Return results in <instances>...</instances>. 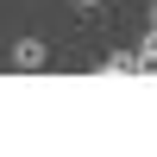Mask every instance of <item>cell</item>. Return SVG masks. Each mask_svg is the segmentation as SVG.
Segmentation results:
<instances>
[{
    "instance_id": "2",
    "label": "cell",
    "mask_w": 157,
    "mask_h": 157,
    "mask_svg": "<svg viewBox=\"0 0 157 157\" xmlns=\"http://www.w3.org/2000/svg\"><path fill=\"white\" fill-rule=\"evenodd\" d=\"M101 75H145L138 69V50H107L101 57Z\"/></svg>"
},
{
    "instance_id": "1",
    "label": "cell",
    "mask_w": 157,
    "mask_h": 157,
    "mask_svg": "<svg viewBox=\"0 0 157 157\" xmlns=\"http://www.w3.org/2000/svg\"><path fill=\"white\" fill-rule=\"evenodd\" d=\"M6 57H13L19 75H44V69H50V44H44V38H13Z\"/></svg>"
},
{
    "instance_id": "4",
    "label": "cell",
    "mask_w": 157,
    "mask_h": 157,
    "mask_svg": "<svg viewBox=\"0 0 157 157\" xmlns=\"http://www.w3.org/2000/svg\"><path fill=\"white\" fill-rule=\"evenodd\" d=\"M69 6H75V13H101L107 0H69Z\"/></svg>"
},
{
    "instance_id": "3",
    "label": "cell",
    "mask_w": 157,
    "mask_h": 157,
    "mask_svg": "<svg viewBox=\"0 0 157 157\" xmlns=\"http://www.w3.org/2000/svg\"><path fill=\"white\" fill-rule=\"evenodd\" d=\"M138 69H145V75H157V19H151L145 44H138Z\"/></svg>"
}]
</instances>
